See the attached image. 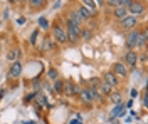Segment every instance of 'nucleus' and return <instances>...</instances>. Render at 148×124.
I'll return each instance as SVG.
<instances>
[{"instance_id": "nucleus-1", "label": "nucleus", "mask_w": 148, "mask_h": 124, "mask_svg": "<svg viewBox=\"0 0 148 124\" xmlns=\"http://www.w3.org/2000/svg\"><path fill=\"white\" fill-rule=\"evenodd\" d=\"M140 34H141L140 29H131L126 32V35H125V47H126V50H135L136 49Z\"/></svg>"}, {"instance_id": "nucleus-2", "label": "nucleus", "mask_w": 148, "mask_h": 124, "mask_svg": "<svg viewBox=\"0 0 148 124\" xmlns=\"http://www.w3.org/2000/svg\"><path fill=\"white\" fill-rule=\"evenodd\" d=\"M81 30L83 29H79V27L73 25L71 22H66V35H67V42H71V44H77L79 39H81Z\"/></svg>"}, {"instance_id": "nucleus-3", "label": "nucleus", "mask_w": 148, "mask_h": 124, "mask_svg": "<svg viewBox=\"0 0 148 124\" xmlns=\"http://www.w3.org/2000/svg\"><path fill=\"white\" fill-rule=\"evenodd\" d=\"M52 37L57 44H67V35H66V27L61 24V22H57L52 25Z\"/></svg>"}, {"instance_id": "nucleus-4", "label": "nucleus", "mask_w": 148, "mask_h": 124, "mask_svg": "<svg viewBox=\"0 0 148 124\" xmlns=\"http://www.w3.org/2000/svg\"><path fill=\"white\" fill-rule=\"evenodd\" d=\"M126 10H128V15L140 17V15H143V14H145L147 7H145V2H141V0H133L128 7H126Z\"/></svg>"}, {"instance_id": "nucleus-5", "label": "nucleus", "mask_w": 148, "mask_h": 124, "mask_svg": "<svg viewBox=\"0 0 148 124\" xmlns=\"http://www.w3.org/2000/svg\"><path fill=\"white\" fill-rule=\"evenodd\" d=\"M138 50H126V54L123 56V64L130 69H135L138 66Z\"/></svg>"}, {"instance_id": "nucleus-6", "label": "nucleus", "mask_w": 148, "mask_h": 124, "mask_svg": "<svg viewBox=\"0 0 148 124\" xmlns=\"http://www.w3.org/2000/svg\"><path fill=\"white\" fill-rule=\"evenodd\" d=\"M79 91H81V87H77V84H74L71 81H66L64 86H62V94L67 96V97H76L79 94Z\"/></svg>"}, {"instance_id": "nucleus-7", "label": "nucleus", "mask_w": 148, "mask_h": 124, "mask_svg": "<svg viewBox=\"0 0 148 124\" xmlns=\"http://www.w3.org/2000/svg\"><path fill=\"white\" fill-rule=\"evenodd\" d=\"M136 25H138V17H135V15H126L125 19L120 20V27L123 30L136 29Z\"/></svg>"}, {"instance_id": "nucleus-8", "label": "nucleus", "mask_w": 148, "mask_h": 124, "mask_svg": "<svg viewBox=\"0 0 148 124\" xmlns=\"http://www.w3.org/2000/svg\"><path fill=\"white\" fill-rule=\"evenodd\" d=\"M101 81L104 82V84H108L110 87H113V89L120 86V79H118V77L114 76V74H113L111 70H106V72H103Z\"/></svg>"}, {"instance_id": "nucleus-9", "label": "nucleus", "mask_w": 148, "mask_h": 124, "mask_svg": "<svg viewBox=\"0 0 148 124\" xmlns=\"http://www.w3.org/2000/svg\"><path fill=\"white\" fill-rule=\"evenodd\" d=\"M111 72L114 74L116 77H128V74H130V70H128V67L125 66L123 62H114L113 66H111Z\"/></svg>"}, {"instance_id": "nucleus-10", "label": "nucleus", "mask_w": 148, "mask_h": 124, "mask_svg": "<svg viewBox=\"0 0 148 124\" xmlns=\"http://www.w3.org/2000/svg\"><path fill=\"white\" fill-rule=\"evenodd\" d=\"M66 22H71L73 25L79 27V29H83V20H81V17L77 15L76 10H69V12H66Z\"/></svg>"}, {"instance_id": "nucleus-11", "label": "nucleus", "mask_w": 148, "mask_h": 124, "mask_svg": "<svg viewBox=\"0 0 148 124\" xmlns=\"http://www.w3.org/2000/svg\"><path fill=\"white\" fill-rule=\"evenodd\" d=\"M22 74V64L15 60V62H12V66L9 69V79H18Z\"/></svg>"}, {"instance_id": "nucleus-12", "label": "nucleus", "mask_w": 148, "mask_h": 124, "mask_svg": "<svg viewBox=\"0 0 148 124\" xmlns=\"http://www.w3.org/2000/svg\"><path fill=\"white\" fill-rule=\"evenodd\" d=\"M74 10L77 12V15L81 17V20H83V22L94 17V12H92V10H89V9H86L84 5H77V9H74Z\"/></svg>"}, {"instance_id": "nucleus-13", "label": "nucleus", "mask_w": 148, "mask_h": 124, "mask_svg": "<svg viewBox=\"0 0 148 124\" xmlns=\"http://www.w3.org/2000/svg\"><path fill=\"white\" fill-rule=\"evenodd\" d=\"M96 89H98V92H99V96H101V97H108V96L113 92V87H110L108 84H104L103 81L98 84V87H96Z\"/></svg>"}, {"instance_id": "nucleus-14", "label": "nucleus", "mask_w": 148, "mask_h": 124, "mask_svg": "<svg viewBox=\"0 0 148 124\" xmlns=\"http://www.w3.org/2000/svg\"><path fill=\"white\" fill-rule=\"evenodd\" d=\"M79 99L83 101V104L86 106H91L92 104V99H91V96H89V92H88V87H83L81 91H79Z\"/></svg>"}, {"instance_id": "nucleus-15", "label": "nucleus", "mask_w": 148, "mask_h": 124, "mask_svg": "<svg viewBox=\"0 0 148 124\" xmlns=\"http://www.w3.org/2000/svg\"><path fill=\"white\" fill-rule=\"evenodd\" d=\"M125 111H126V106L123 104V102L116 104V106H114V109L111 111L110 119H114V117H118V116H123V114H125Z\"/></svg>"}, {"instance_id": "nucleus-16", "label": "nucleus", "mask_w": 148, "mask_h": 124, "mask_svg": "<svg viewBox=\"0 0 148 124\" xmlns=\"http://www.w3.org/2000/svg\"><path fill=\"white\" fill-rule=\"evenodd\" d=\"M147 42H148V34H147V29H141V34H140V39H138V44H136V49H145L147 47Z\"/></svg>"}, {"instance_id": "nucleus-17", "label": "nucleus", "mask_w": 148, "mask_h": 124, "mask_svg": "<svg viewBox=\"0 0 148 124\" xmlns=\"http://www.w3.org/2000/svg\"><path fill=\"white\" fill-rule=\"evenodd\" d=\"M126 15H128V10L125 9V7H114V10H113V17L116 20L125 19Z\"/></svg>"}, {"instance_id": "nucleus-18", "label": "nucleus", "mask_w": 148, "mask_h": 124, "mask_svg": "<svg viewBox=\"0 0 148 124\" xmlns=\"http://www.w3.org/2000/svg\"><path fill=\"white\" fill-rule=\"evenodd\" d=\"M108 97H110V101H111L114 106L120 104V102H123V94H121L120 91H113V92H111Z\"/></svg>"}, {"instance_id": "nucleus-19", "label": "nucleus", "mask_w": 148, "mask_h": 124, "mask_svg": "<svg viewBox=\"0 0 148 124\" xmlns=\"http://www.w3.org/2000/svg\"><path fill=\"white\" fill-rule=\"evenodd\" d=\"M27 3L30 5L32 10H39V9H44V7H46L47 0H29Z\"/></svg>"}, {"instance_id": "nucleus-20", "label": "nucleus", "mask_w": 148, "mask_h": 124, "mask_svg": "<svg viewBox=\"0 0 148 124\" xmlns=\"http://www.w3.org/2000/svg\"><path fill=\"white\" fill-rule=\"evenodd\" d=\"M88 92H89V96H91L92 102H96V101L99 102V101L103 99L101 96H99V92H98V89H96V87H91V86H88Z\"/></svg>"}, {"instance_id": "nucleus-21", "label": "nucleus", "mask_w": 148, "mask_h": 124, "mask_svg": "<svg viewBox=\"0 0 148 124\" xmlns=\"http://www.w3.org/2000/svg\"><path fill=\"white\" fill-rule=\"evenodd\" d=\"M62 86H64V81L62 79H56L54 84H52V91L56 94H62Z\"/></svg>"}, {"instance_id": "nucleus-22", "label": "nucleus", "mask_w": 148, "mask_h": 124, "mask_svg": "<svg viewBox=\"0 0 148 124\" xmlns=\"http://www.w3.org/2000/svg\"><path fill=\"white\" fill-rule=\"evenodd\" d=\"M20 54H22V52H20V49H12L9 54H7V59L12 60V62H15V60L20 59Z\"/></svg>"}, {"instance_id": "nucleus-23", "label": "nucleus", "mask_w": 148, "mask_h": 124, "mask_svg": "<svg viewBox=\"0 0 148 124\" xmlns=\"http://www.w3.org/2000/svg\"><path fill=\"white\" fill-rule=\"evenodd\" d=\"M81 5H84L86 9L92 10V12L98 9V5H96V2H94V0H81Z\"/></svg>"}, {"instance_id": "nucleus-24", "label": "nucleus", "mask_w": 148, "mask_h": 124, "mask_svg": "<svg viewBox=\"0 0 148 124\" xmlns=\"http://www.w3.org/2000/svg\"><path fill=\"white\" fill-rule=\"evenodd\" d=\"M131 2H133V0H118L114 7H125V9H126V7H128V5L131 3Z\"/></svg>"}, {"instance_id": "nucleus-25", "label": "nucleus", "mask_w": 148, "mask_h": 124, "mask_svg": "<svg viewBox=\"0 0 148 124\" xmlns=\"http://www.w3.org/2000/svg\"><path fill=\"white\" fill-rule=\"evenodd\" d=\"M89 37H91V30H89V29H83V30H81V39L88 40Z\"/></svg>"}, {"instance_id": "nucleus-26", "label": "nucleus", "mask_w": 148, "mask_h": 124, "mask_svg": "<svg viewBox=\"0 0 148 124\" xmlns=\"http://www.w3.org/2000/svg\"><path fill=\"white\" fill-rule=\"evenodd\" d=\"M37 35H39V30H34V32H32V35H30V39H29V42H30V45H36Z\"/></svg>"}, {"instance_id": "nucleus-27", "label": "nucleus", "mask_w": 148, "mask_h": 124, "mask_svg": "<svg viewBox=\"0 0 148 124\" xmlns=\"http://www.w3.org/2000/svg\"><path fill=\"white\" fill-rule=\"evenodd\" d=\"M34 97H36V92H30V94H25V99H24V104H29V102H32V101H34Z\"/></svg>"}, {"instance_id": "nucleus-28", "label": "nucleus", "mask_w": 148, "mask_h": 124, "mask_svg": "<svg viewBox=\"0 0 148 124\" xmlns=\"http://www.w3.org/2000/svg\"><path fill=\"white\" fill-rule=\"evenodd\" d=\"M47 76H49V79H52V81H56V79H59V74H57V70H56V69H51Z\"/></svg>"}, {"instance_id": "nucleus-29", "label": "nucleus", "mask_w": 148, "mask_h": 124, "mask_svg": "<svg viewBox=\"0 0 148 124\" xmlns=\"http://www.w3.org/2000/svg\"><path fill=\"white\" fill-rule=\"evenodd\" d=\"M39 25H40L42 29H47V27H49V22H47L44 17H40V19H39Z\"/></svg>"}, {"instance_id": "nucleus-30", "label": "nucleus", "mask_w": 148, "mask_h": 124, "mask_svg": "<svg viewBox=\"0 0 148 124\" xmlns=\"http://www.w3.org/2000/svg\"><path fill=\"white\" fill-rule=\"evenodd\" d=\"M141 104H143V107L147 109V96L143 94V97H141Z\"/></svg>"}, {"instance_id": "nucleus-31", "label": "nucleus", "mask_w": 148, "mask_h": 124, "mask_svg": "<svg viewBox=\"0 0 148 124\" xmlns=\"http://www.w3.org/2000/svg\"><path fill=\"white\" fill-rule=\"evenodd\" d=\"M116 2H118V0H108V2H106V3H108V5H110V7H114V5H116Z\"/></svg>"}, {"instance_id": "nucleus-32", "label": "nucleus", "mask_w": 148, "mask_h": 124, "mask_svg": "<svg viewBox=\"0 0 148 124\" xmlns=\"http://www.w3.org/2000/svg\"><path fill=\"white\" fill-rule=\"evenodd\" d=\"M94 2H96V5H103V3H106L108 0H94Z\"/></svg>"}, {"instance_id": "nucleus-33", "label": "nucleus", "mask_w": 148, "mask_h": 124, "mask_svg": "<svg viewBox=\"0 0 148 124\" xmlns=\"http://www.w3.org/2000/svg\"><path fill=\"white\" fill-rule=\"evenodd\" d=\"M131 96H133V97H138V91H135V89H133V91H131Z\"/></svg>"}, {"instance_id": "nucleus-34", "label": "nucleus", "mask_w": 148, "mask_h": 124, "mask_svg": "<svg viewBox=\"0 0 148 124\" xmlns=\"http://www.w3.org/2000/svg\"><path fill=\"white\" fill-rule=\"evenodd\" d=\"M9 3H12V5H15V3H18V0H9Z\"/></svg>"}, {"instance_id": "nucleus-35", "label": "nucleus", "mask_w": 148, "mask_h": 124, "mask_svg": "<svg viewBox=\"0 0 148 124\" xmlns=\"http://www.w3.org/2000/svg\"><path fill=\"white\" fill-rule=\"evenodd\" d=\"M5 96V91H0V101H2V97Z\"/></svg>"}, {"instance_id": "nucleus-36", "label": "nucleus", "mask_w": 148, "mask_h": 124, "mask_svg": "<svg viewBox=\"0 0 148 124\" xmlns=\"http://www.w3.org/2000/svg\"><path fill=\"white\" fill-rule=\"evenodd\" d=\"M18 2H20V3H27L29 0H18Z\"/></svg>"}, {"instance_id": "nucleus-37", "label": "nucleus", "mask_w": 148, "mask_h": 124, "mask_svg": "<svg viewBox=\"0 0 148 124\" xmlns=\"http://www.w3.org/2000/svg\"><path fill=\"white\" fill-rule=\"evenodd\" d=\"M25 124H36V123H34V121H27Z\"/></svg>"}, {"instance_id": "nucleus-38", "label": "nucleus", "mask_w": 148, "mask_h": 124, "mask_svg": "<svg viewBox=\"0 0 148 124\" xmlns=\"http://www.w3.org/2000/svg\"><path fill=\"white\" fill-rule=\"evenodd\" d=\"M0 24H2V20H0Z\"/></svg>"}]
</instances>
